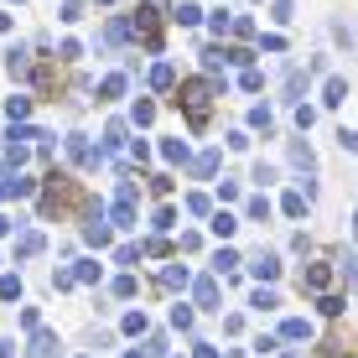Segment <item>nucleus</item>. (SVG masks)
<instances>
[{"label": "nucleus", "instance_id": "1", "mask_svg": "<svg viewBox=\"0 0 358 358\" xmlns=\"http://www.w3.org/2000/svg\"><path fill=\"white\" fill-rule=\"evenodd\" d=\"M177 104L187 109V120H192V125H203V120H208V104H213V83H208V78L182 83V99H177Z\"/></svg>", "mask_w": 358, "mask_h": 358}, {"label": "nucleus", "instance_id": "2", "mask_svg": "<svg viewBox=\"0 0 358 358\" xmlns=\"http://www.w3.org/2000/svg\"><path fill=\"white\" fill-rule=\"evenodd\" d=\"M135 31L145 36V47H162V21H156V10H151V6L135 10Z\"/></svg>", "mask_w": 358, "mask_h": 358}, {"label": "nucleus", "instance_id": "3", "mask_svg": "<svg viewBox=\"0 0 358 358\" xmlns=\"http://www.w3.org/2000/svg\"><path fill=\"white\" fill-rule=\"evenodd\" d=\"M68 156H73L78 166H94V162H99L94 145H89V135H68Z\"/></svg>", "mask_w": 358, "mask_h": 358}, {"label": "nucleus", "instance_id": "4", "mask_svg": "<svg viewBox=\"0 0 358 358\" xmlns=\"http://www.w3.org/2000/svg\"><path fill=\"white\" fill-rule=\"evenodd\" d=\"M343 99H348V78H338V73H332V78L322 83V104H327V109H338Z\"/></svg>", "mask_w": 358, "mask_h": 358}, {"label": "nucleus", "instance_id": "5", "mask_svg": "<svg viewBox=\"0 0 358 358\" xmlns=\"http://www.w3.org/2000/svg\"><path fill=\"white\" fill-rule=\"evenodd\" d=\"M192 296H197V306H218V280L213 275H197L192 280Z\"/></svg>", "mask_w": 358, "mask_h": 358}, {"label": "nucleus", "instance_id": "6", "mask_svg": "<svg viewBox=\"0 0 358 358\" xmlns=\"http://www.w3.org/2000/svg\"><path fill=\"white\" fill-rule=\"evenodd\" d=\"M280 338L286 343H306L312 338V322H306V317H286V322H280Z\"/></svg>", "mask_w": 358, "mask_h": 358}, {"label": "nucleus", "instance_id": "7", "mask_svg": "<svg viewBox=\"0 0 358 358\" xmlns=\"http://www.w3.org/2000/svg\"><path fill=\"white\" fill-rule=\"evenodd\" d=\"M42 234H36V229H27V234H21V239H16V260H31V255H42Z\"/></svg>", "mask_w": 358, "mask_h": 358}, {"label": "nucleus", "instance_id": "8", "mask_svg": "<svg viewBox=\"0 0 358 358\" xmlns=\"http://www.w3.org/2000/svg\"><path fill=\"white\" fill-rule=\"evenodd\" d=\"M52 353H57V338L47 327H36L31 332V358H52Z\"/></svg>", "mask_w": 358, "mask_h": 358}, {"label": "nucleus", "instance_id": "9", "mask_svg": "<svg viewBox=\"0 0 358 358\" xmlns=\"http://www.w3.org/2000/svg\"><path fill=\"white\" fill-rule=\"evenodd\" d=\"M6 68H10V78H27V73H31V52H27V47L6 52Z\"/></svg>", "mask_w": 358, "mask_h": 358}, {"label": "nucleus", "instance_id": "10", "mask_svg": "<svg viewBox=\"0 0 358 358\" xmlns=\"http://www.w3.org/2000/svg\"><path fill=\"white\" fill-rule=\"evenodd\" d=\"M83 239H89V244H99V250H104V244H109V224H104V213H94V218H89V229H83Z\"/></svg>", "mask_w": 358, "mask_h": 358}, {"label": "nucleus", "instance_id": "11", "mask_svg": "<svg viewBox=\"0 0 358 358\" xmlns=\"http://www.w3.org/2000/svg\"><path fill=\"white\" fill-rule=\"evenodd\" d=\"M250 270H255L260 280H275V275H280V260H275V255H255V260H250Z\"/></svg>", "mask_w": 358, "mask_h": 358}, {"label": "nucleus", "instance_id": "12", "mask_svg": "<svg viewBox=\"0 0 358 358\" xmlns=\"http://www.w3.org/2000/svg\"><path fill=\"white\" fill-rule=\"evenodd\" d=\"M187 280H192V275H187V265H166V270H162V286H166V291H182Z\"/></svg>", "mask_w": 358, "mask_h": 358}, {"label": "nucleus", "instance_id": "13", "mask_svg": "<svg viewBox=\"0 0 358 358\" xmlns=\"http://www.w3.org/2000/svg\"><path fill=\"white\" fill-rule=\"evenodd\" d=\"M6 115H10V125H16V120H27V115H31V99H27V94H10V99H6Z\"/></svg>", "mask_w": 358, "mask_h": 358}, {"label": "nucleus", "instance_id": "14", "mask_svg": "<svg viewBox=\"0 0 358 358\" xmlns=\"http://www.w3.org/2000/svg\"><path fill=\"white\" fill-rule=\"evenodd\" d=\"M171 21H182V27H197V21H203V6H192V0H182V6L171 10Z\"/></svg>", "mask_w": 358, "mask_h": 358}, {"label": "nucleus", "instance_id": "15", "mask_svg": "<svg viewBox=\"0 0 358 358\" xmlns=\"http://www.w3.org/2000/svg\"><path fill=\"white\" fill-rule=\"evenodd\" d=\"M327 280H332V270H327V265H312L301 286H306V291H327Z\"/></svg>", "mask_w": 358, "mask_h": 358}, {"label": "nucleus", "instance_id": "16", "mask_svg": "<svg viewBox=\"0 0 358 358\" xmlns=\"http://www.w3.org/2000/svg\"><path fill=\"white\" fill-rule=\"evenodd\" d=\"M218 171V151H203V156H192V177H213Z\"/></svg>", "mask_w": 358, "mask_h": 358}, {"label": "nucleus", "instance_id": "17", "mask_svg": "<svg viewBox=\"0 0 358 358\" xmlns=\"http://www.w3.org/2000/svg\"><path fill=\"white\" fill-rule=\"evenodd\" d=\"M151 83H156V89H171V83H177V68H171V63H156V68H151Z\"/></svg>", "mask_w": 358, "mask_h": 358}, {"label": "nucleus", "instance_id": "18", "mask_svg": "<svg viewBox=\"0 0 358 358\" xmlns=\"http://www.w3.org/2000/svg\"><path fill=\"white\" fill-rule=\"evenodd\" d=\"M306 203H312L306 192H286V203H280V208H286V218H301V213H306Z\"/></svg>", "mask_w": 358, "mask_h": 358}, {"label": "nucleus", "instance_id": "19", "mask_svg": "<svg viewBox=\"0 0 358 358\" xmlns=\"http://www.w3.org/2000/svg\"><path fill=\"white\" fill-rule=\"evenodd\" d=\"M208 229H213L218 239H229V234L239 229V218H234V213H213V224H208Z\"/></svg>", "mask_w": 358, "mask_h": 358}, {"label": "nucleus", "instance_id": "20", "mask_svg": "<svg viewBox=\"0 0 358 358\" xmlns=\"http://www.w3.org/2000/svg\"><path fill=\"white\" fill-rule=\"evenodd\" d=\"M99 94H104V99H120V94H125V73H109V78L99 83Z\"/></svg>", "mask_w": 358, "mask_h": 358}, {"label": "nucleus", "instance_id": "21", "mask_svg": "<svg viewBox=\"0 0 358 358\" xmlns=\"http://www.w3.org/2000/svg\"><path fill=\"white\" fill-rule=\"evenodd\" d=\"M104 145L115 151V145H125V120H109V130H104Z\"/></svg>", "mask_w": 358, "mask_h": 358}, {"label": "nucleus", "instance_id": "22", "mask_svg": "<svg viewBox=\"0 0 358 358\" xmlns=\"http://www.w3.org/2000/svg\"><path fill=\"white\" fill-rule=\"evenodd\" d=\"M21 296V275H0V301H16Z\"/></svg>", "mask_w": 358, "mask_h": 358}, {"label": "nucleus", "instance_id": "23", "mask_svg": "<svg viewBox=\"0 0 358 358\" xmlns=\"http://www.w3.org/2000/svg\"><path fill=\"white\" fill-rule=\"evenodd\" d=\"M250 125L270 135V104H255V109H250Z\"/></svg>", "mask_w": 358, "mask_h": 358}, {"label": "nucleus", "instance_id": "24", "mask_svg": "<svg viewBox=\"0 0 358 358\" xmlns=\"http://www.w3.org/2000/svg\"><path fill=\"white\" fill-rule=\"evenodd\" d=\"M162 156H166V162H187V141H166Z\"/></svg>", "mask_w": 358, "mask_h": 358}, {"label": "nucleus", "instance_id": "25", "mask_svg": "<svg viewBox=\"0 0 358 358\" xmlns=\"http://www.w3.org/2000/svg\"><path fill=\"white\" fill-rule=\"evenodd\" d=\"M250 306H260V312H270V306H280V296H275V291H255V296H250Z\"/></svg>", "mask_w": 358, "mask_h": 358}, {"label": "nucleus", "instance_id": "26", "mask_svg": "<svg viewBox=\"0 0 358 358\" xmlns=\"http://www.w3.org/2000/svg\"><path fill=\"white\" fill-rule=\"evenodd\" d=\"M234 265H239V255H234V250H218V255H213V270H218V275L234 270Z\"/></svg>", "mask_w": 358, "mask_h": 358}, {"label": "nucleus", "instance_id": "27", "mask_svg": "<svg viewBox=\"0 0 358 358\" xmlns=\"http://www.w3.org/2000/svg\"><path fill=\"white\" fill-rule=\"evenodd\" d=\"M151 120H156V104H151V99H141V104H135V125H151Z\"/></svg>", "mask_w": 358, "mask_h": 358}, {"label": "nucleus", "instance_id": "28", "mask_svg": "<svg viewBox=\"0 0 358 358\" xmlns=\"http://www.w3.org/2000/svg\"><path fill=\"white\" fill-rule=\"evenodd\" d=\"M291 162H296V166H301V171H312V166H317V156H312V151H306V145H296V151H291Z\"/></svg>", "mask_w": 358, "mask_h": 358}, {"label": "nucleus", "instance_id": "29", "mask_svg": "<svg viewBox=\"0 0 358 358\" xmlns=\"http://www.w3.org/2000/svg\"><path fill=\"white\" fill-rule=\"evenodd\" d=\"M250 218H270V197H250V208H244Z\"/></svg>", "mask_w": 358, "mask_h": 358}, {"label": "nucleus", "instance_id": "30", "mask_svg": "<svg viewBox=\"0 0 358 358\" xmlns=\"http://www.w3.org/2000/svg\"><path fill=\"white\" fill-rule=\"evenodd\" d=\"M171 327H192V306H171Z\"/></svg>", "mask_w": 358, "mask_h": 358}, {"label": "nucleus", "instance_id": "31", "mask_svg": "<svg viewBox=\"0 0 358 358\" xmlns=\"http://www.w3.org/2000/svg\"><path fill=\"white\" fill-rule=\"evenodd\" d=\"M73 275H78V280H89V286H94V280H99V265H94V260H83L78 270H73Z\"/></svg>", "mask_w": 358, "mask_h": 358}, {"label": "nucleus", "instance_id": "32", "mask_svg": "<svg viewBox=\"0 0 358 358\" xmlns=\"http://www.w3.org/2000/svg\"><path fill=\"white\" fill-rule=\"evenodd\" d=\"M312 120H317V109H306V104H296V125H301V130H312Z\"/></svg>", "mask_w": 358, "mask_h": 358}, {"label": "nucleus", "instance_id": "33", "mask_svg": "<svg viewBox=\"0 0 358 358\" xmlns=\"http://www.w3.org/2000/svg\"><path fill=\"white\" fill-rule=\"evenodd\" d=\"M239 83H244V89H250V94H260V83H265V78H260V73H255V68H244V78H239Z\"/></svg>", "mask_w": 358, "mask_h": 358}, {"label": "nucleus", "instance_id": "34", "mask_svg": "<svg viewBox=\"0 0 358 358\" xmlns=\"http://www.w3.org/2000/svg\"><path fill=\"white\" fill-rule=\"evenodd\" d=\"M115 296H135V275H120L115 280Z\"/></svg>", "mask_w": 358, "mask_h": 358}, {"label": "nucleus", "instance_id": "35", "mask_svg": "<svg viewBox=\"0 0 358 358\" xmlns=\"http://www.w3.org/2000/svg\"><path fill=\"white\" fill-rule=\"evenodd\" d=\"M125 332H145V312H130L125 317Z\"/></svg>", "mask_w": 358, "mask_h": 358}, {"label": "nucleus", "instance_id": "36", "mask_svg": "<svg viewBox=\"0 0 358 358\" xmlns=\"http://www.w3.org/2000/svg\"><path fill=\"white\" fill-rule=\"evenodd\" d=\"M145 358H166V343H162V338H151V343H145Z\"/></svg>", "mask_w": 358, "mask_h": 358}, {"label": "nucleus", "instance_id": "37", "mask_svg": "<svg viewBox=\"0 0 358 358\" xmlns=\"http://www.w3.org/2000/svg\"><path fill=\"white\" fill-rule=\"evenodd\" d=\"M338 141H343V151H353V156H358V130H343Z\"/></svg>", "mask_w": 358, "mask_h": 358}, {"label": "nucleus", "instance_id": "38", "mask_svg": "<svg viewBox=\"0 0 358 358\" xmlns=\"http://www.w3.org/2000/svg\"><path fill=\"white\" fill-rule=\"evenodd\" d=\"M192 358H218V348L213 343H192Z\"/></svg>", "mask_w": 358, "mask_h": 358}, {"label": "nucleus", "instance_id": "39", "mask_svg": "<svg viewBox=\"0 0 358 358\" xmlns=\"http://www.w3.org/2000/svg\"><path fill=\"white\" fill-rule=\"evenodd\" d=\"M348 280H353V291H358V260H348Z\"/></svg>", "mask_w": 358, "mask_h": 358}, {"label": "nucleus", "instance_id": "40", "mask_svg": "<svg viewBox=\"0 0 358 358\" xmlns=\"http://www.w3.org/2000/svg\"><path fill=\"white\" fill-rule=\"evenodd\" d=\"M0 358H16V343H0Z\"/></svg>", "mask_w": 358, "mask_h": 358}, {"label": "nucleus", "instance_id": "41", "mask_svg": "<svg viewBox=\"0 0 358 358\" xmlns=\"http://www.w3.org/2000/svg\"><path fill=\"white\" fill-rule=\"evenodd\" d=\"M6 229H10V218H0V234H6Z\"/></svg>", "mask_w": 358, "mask_h": 358}, {"label": "nucleus", "instance_id": "42", "mask_svg": "<svg viewBox=\"0 0 358 358\" xmlns=\"http://www.w3.org/2000/svg\"><path fill=\"white\" fill-rule=\"evenodd\" d=\"M125 358H141V353H125Z\"/></svg>", "mask_w": 358, "mask_h": 358}, {"label": "nucleus", "instance_id": "43", "mask_svg": "<svg viewBox=\"0 0 358 358\" xmlns=\"http://www.w3.org/2000/svg\"><path fill=\"white\" fill-rule=\"evenodd\" d=\"M104 6H109V0H104Z\"/></svg>", "mask_w": 358, "mask_h": 358}]
</instances>
